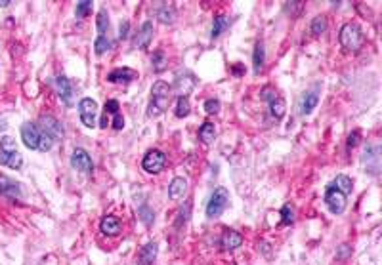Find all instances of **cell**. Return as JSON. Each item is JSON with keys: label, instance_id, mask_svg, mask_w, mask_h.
Here are the masks:
<instances>
[{"label": "cell", "instance_id": "6da1fadb", "mask_svg": "<svg viewBox=\"0 0 382 265\" xmlns=\"http://www.w3.org/2000/svg\"><path fill=\"white\" fill-rule=\"evenodd\" d=\"M170 84L164 80H157L151 88V103L147 107V116H159L168 107L170 101Z\"/></svg>", "mask_w": 382, "mask_h": 265}, {"label": "cell", "instance_id": "7a4b0ae2", "mask_svg": "<svg viewBox=\"0 0 382 265\" xmlns=\"http://www.w3.org/2000/svg\"><path fill=\"white\" fill-rule=\"evenodd\" d=\"M338 40L346 52H359L365 42V37H363V31L355 23H346L340 29Z\"/></svg>", "mask_w": 382, "mask_h": 265}, {"label": "cell", "instance_id": "3957f363", "mask_svg": "<svg viewBox=\"0 0 382 265\" xmlns=\"http://www.w3.org/2000/svg\"><path fill=\"white\" fill-rule=\"evenodd\" d=\"M229 204V193L228 189L224 187H218L214 189V193L210 195L209 204H207V218L209 219H216L224 214V210L228 208Z\"/></svg>", "mask_w": 382, "mask_h": 265}, {"label": "cell", "instance_id": "277c9868", "mask_svg": "<svg viewBox=\"0 0 382 265\" xmlns=\"http://www.w3.org/2000/svg\"><path fill=\"white\" fill-rule=\"evenodd\" d=\"M260 95H262V99H264V101H267V107H269V114H271L275 120H281V118L285 116V111H286L285 101H283V99L277 95V92L269 90V88H264Z\"/></svg>", "mask_w": 382, "mask_h": 265}, {"label": "cell", "instance_id": "5b68a950", "mask_svg": "<svg viewBox=\"0 0 382 265\" xmlns=\"http://www.w3.org/2000/svg\"><path fill=\"white\" fill-rule=\"evenodd\" d=\"M164 164H166V155L162 151H159V149L147 151L142 161L143 170L147 172V174H159V172L164 168Z\"/></svg>", "mask_w": 382, "mask_h": 265}, {"label": "cell", "instance_id": "8992f818", "mask_svg": "<svg viewBox=\"0 0 382 265\" xmlns=\"http://www.w3.org/2000/svg\"><path fill=\"white\" fill-rule=\"evenodd\" d=\"M325 204L329 206V210L333 214H342L344 210H346V195L331 185L325 191Z\"/></svg>", "mask_w": 382, "mask_h": 265}, {"label": "cell", "instance_id": "52a82bcc", "mask_svg": "<svg viewBox=\"0 0 382 265\" xmlns=\"http://www.w3.org/2000/svg\"><path fill=\"white\" fill-rule=\"evenodd\" d=\"M78 113H80V120L86 128H94L96 126V114H98V103L90 97L80 99L78 103Z\"/></svg>", "mask_w": 382, "mask_h": 265}, {"label": "cell", "instance_id": "ba28073f", "mask_svg": "<svg viewBox=\"0 0 382 265\" xmlns=\"http://www.w3.org/2000/svg\"><path fill=\"white\" fill-rule=\"evenodd\" d=\"M71 166L75 170L82 172L86 176H90L94 172V164H92V157L84 151V149H75L71 155Z\"/></svg>", "mask_w": 382, "mask_h": 265}, {"label": "cell", "instance_id": "9c48e42d", "mask_svg": "<svg viewBox=\"0 0 382 265\" xmlns=\"http://www.w3.org/2000/svg\"><path fill=\"white\" fill-rule=\"evenodd\" d=\"M56 90H57V95L61 97V101H63V103L73 105V95H75V90H73L71 80H69L65 75L56 76Z\"/></svg>", "mask_w": 382, "mask_h": 265}, {"label": "cell", "instance_id": "30bf717a", "mask_svg": "<svg viewBox=\"0 0 382 265\" xmlns=\"http://www.w3.org/2000/svg\"><path fill=\"white\" fill-rule=\"evenodd\" d=\"M21 140L29 149H38V140H40V130L33 122H25L21 126Z\"/></svg>", "mask_w": 382, "mask_h": 265}, {"label": "cell", "instance_id": "8fae6325", "mask_svg": "<svg viewBox=\"0 0 382 265\" xmlns=\"http://www.w3.org/2000/svg\"><path fill=\"white\" fill-rule=\"evenodd\" d=\"M134 78H138V73L128 69V67H121V69H115L107 75V80L113 82V84H128L132 82Z\"/></svg>", "mask_w": 382, "mask_h": 265}, {"label": "cell", "instance_id": "7c38bea8", "mask_svg": "<svg viewBox=\"0 0 382 265\" xmlns=\"http://www.w3.org/2000/svg\"><path fill=\"white\" fill-rule=\"evenodd\" d=\"M21 183L10 180L8 176H0V195L8 197V199H19L21 197Z\"/></svg>", "mask_w": 382, "mask_h": 265}, {"label": "cell", "instance_id": "4fadbf2b", "mask_svg": "<svg viewBox=\"0 0 382 265\" xmlns=\"http://www.w3.org/2000/svg\"><path fill=\"white\" fill-rule=\"evenodd\" d=\"M153 38V23L151 21H143V25L140 27L138 35H136V40H134V46L140 48V50H145L149 46Z\"/></svg>", "mask_w": 382, "mask_h": 265}, {"label": "cell", "instance_id": "5bb4252c", "mask_svg": "<svg viewBox=\"0 0 382 265\" xmlns=\"http://www.w3.org/2000/svg\"><path fill=\"white\" fill-rule=\"evenodd\" d=\"M40 124H42V132L52 136L54 140H61V138H63V126L57 122L54 116H42V118H40Z\"/></svg>", "mask_w": 382, "mask_h": 265}, {"label": "cell", "instance_id": "9a60e30c", "mask_svg": "<svg viewBox=\"0 0 382 265\" xmlns=\"http://www.w3.org/2000/svg\"><path fill=\"white\" fill-rule=\"evenodd\" d=\"M195 82H197V80H195V76L191 75V73L178 75L176 76V90H178V94L187 97V94L195 88Z\"/></svg>", "mask_w": 382, "mask_h": 265}, {"label": "cell", "instance_id": "2e32d148", "mask_svg": "<svg viewBox=\"0 0 382 265\" xmlns=\"http://www.w3.org/2000/svg\"><path fill=\"white\" fill-rule=\"evenodd\" d=\"M100 231L107 237H115L121 233V219L117 216H105L100 223Z\"/></svg>", "mask_w": 382, "mask_h": 265}, {"label": "cell", "instance_id": "e0dca14e", "mask_svg": "<svg viewBox=\"0 0 382 265\" xmlns=\"http://www.w3.org/2000/svg\"><path fill=\"white\" fill-rule=\"evenodd\" d=\"M220 244L224 250H235L243 244V237L239 235L237 231H226L224 235H222V240H220Z\"/></svg>", "mask_w": 382, "mask_h": 265}, {"label": "cell", "instance_id": "ac0fdd59", "mask_svg": "<svg viewBox=\"0 0 382 265\" xmlns=\"http://www.w3.org/2000/svg\"><path fill=\"white\" fill-rule=\"evenodd\" d=\"M319 103V94H317V90L314 92H306L304 97H302V101H300V114H310L312 111L315 109V105Z\"/></svg>", "mask_w": 382, "mask_h": 265}, {"label": "cell", "instance_id": "d6986e66", "mask_svg": "<svg viewBox=\"0 0 382 265\" xmlns=\"http://www.w3.org/2000/svg\"><path fill=\"white\" fill-rule=\"evenodd\" d=\"M0 164L8 166V168H12V170H19L21 164H23V157H21L18 151L16 153H2L0 151Z\"/></svg>", "mask_w": 382, "mask_h": 265}, {"label": "cell", "instance_id": "ffe728a7", "mask_svg": "<svg viewBox=\"0 0 382 265\" xmlns=\"http://www.w3.org/2000/svg\"><path fill=\"white\" fill-rule=\"evenodd\" d=\"M185 189H187V181L183 180V178H174L170 181V185H168V197L174 200L180 199V197H183Z\"/></svg>", "mask_w": 382, "mask_h": 265}, {"label": "cell", "instance_id": "44dd1931", "mask_svg": "<svg viewBox=\"0 0 382 265\" xmlns=\"http://www.w3.org/2000/svg\"><path fill=\"white\" fill-rule=\"evenodd\" d=\"M157 242H147L140 252V265H151L157 257Z\"/></svg>", "mask_w": 382, "mask_h": 265}, {"label": "cell", "instance_id": "7402d4cb", "mask_svg": "<svg viewBox=\"0 0 382 265\" xmlns=\"http://www.w3.org/2000/svg\"><path fill=\"white\" fill-rule=\"evenodd\" d=\"M168 67V57L162 50H155L151 57V69L155 73H162L164 69Z\"/></svg>", "mask_w": 382, "mask_h": 265}, {"label": "cell", "instance_id": "603a6c76", "mask_svg": "<svg viewBox=\"0 0 382 265\" xmlns=\"http://www.w3.org/2000/svg\"><path fill=\"white\" fill-rule=\"evenodd\" d=\"M214 138H216V128H214V124L212 122H203L201 124V128H199V140L203 143H207V145H210V143L214 142Z\"/></svg>", "mask_w": 382, "mask_h": 265}, {"label": "cell", "instance_id": "cb8c5ba5", "mask_svg": "<svg viewBox=\"0 0 382 265\" xmlns=\"http://www.w3.org/2000/svg\"><path fill=\"white\" fill-rule=\"evenodd\" d=\"M252 63H254V73H260V71L264 69V63H266V50H264V44H262V42H256V46H254Z\"/></svg>", "mask_w": 382, "mask_h": 265}, {"label": "cell", "instance_id": "d4e9b609", "mask_svg": "<svg viewBox=\"0 0 382 265\" xmlns=\"http://www.w3.org/2000/svg\"><path fill=\"white\" fill-rule=\"evenodd\" d=\"M157 18H159V21H162L164 25H172V23L176 21V10L172 8V6H168V4H162L161 8H159V12H157Z\"/></svg>", "mask_w": 382, "mask_h": 265}, {"label": "cell", "instance_id": "484cf974", "mask_svg": "<svg viewBox=\"0 0 382 265\" xmlns=\"http://www.w3.org/2000/svg\"><path fill=\"white\" fill-rule=\"evenodd\" d=\"M333 187H336V189L340 191V193H344L346 197L352 193V189H353V181H352V178H348V176H344V174H340L336 180H334V185Z\"/></svg>", "mask_w": 382, "mask_h": 265}, {"label": "cell", "instance_id": "4316f807", "mask_svg": "<svg viewBox=\"0 0 382 265\" xmlns=\"http://www.w3.org/2000/svg\"><path fill=\"white\" fill-rule=\"evenodd\" d=\"M228 27H229V19L226 18V16H216V18H214V25H212V33H210V37L218 38Z\"/></svg>", "mask_w": 382, "mask_h": 265}, {"label": "cell", "instance_id": "83f0119b", "mask_svg": "<svg viewBox=\"0 0 382 265\" xmlns=\"http://www.w3.org/2000/svg\"><path fill=\"white\" fill-rule=\"evenodd\" d=\"M189 111H191L189 99L183 97V95H180L178 101H176V116H178V118H185V116L189 114Z\"/></svg>", "mask_w": 382, "mask_h": 265}, {"label": "cell", "instance_id": "f1b7e54d", "mask_svg": "<svg viewBox=\"0 0 382 265\" xmlns=\"http://www.w3.org/2000/svg\"><path fill=\"white\" fill-rule=\"evenodd\" d=\"M94 50H96V54H105V52H109L111 50V40L105 37V35H98V38H96V42H94Z\"/></svg>", "mask_w": 382, "mask_h": 265}, {"label": "cell", "instance_id": "f546056e", "mask_svg": "<svg viewBox=\"0 0 382 265\" xmlns=\"http://www.w3.org/2000/svg\"><path fill=\"white\" fill-rule=\"evenodd\" d=\"M325 31H327V18L325 16H317L312 21V35L319 37V35H323Z\"/></svg>", "mask_w": 382, "mask_h": 265}, {"label": "cell", "instance_id": "4dcf8cb0", "mask_svg": "<svg viewBox=\"0 0 382 265\" xmlns=\"http://www.w3.org/2000/svg\"><path fill=\"white\" fill-rule=\"evenodd\" d=\"M138 214H140V219H142L147 227L153 225V221H155V214H153V210L149 208L147 204H142V206L138 208Z\"/></svg>", "mask_w": 382, "mask_h": 265}, {"label": "cell", "instance_id": "1f68e13d", "mask_svg": "<svg viewBox=\"0 0 382 265\" xmlns=\"http://www.w3.org/2000/svg\"><path fill=\"white\" fill-rule=\"evenodd\" d=\"M54 138L52 136H48L46 132H40V140H38V149L37 151H42V153H46V151H50L52 147H54Z\"/></svg>", "mask_w": 382, "mask_h": 265}, {"label": "cell", "instance_id": "d6a6232c", "mask_svg": "<svg viewBox=\"0 0 382 265\" xmlns=\"http://www.w3.org/2000/svg\"><path fill=\"white\" fill-rule=\"evenodd\" d=\"M92 12V2L90 0H80V2H76V18H86L88 14Z\"/></svg>", "mask_w": 382, "mask_h": 265}, {"label": "cell", "instance_id": "836d02e7", "mask_svg": "<svg viewBox=\"0 0 382 265\" xmlns=\"http://www.w3.org/2000/svg\"><path fill=\"white\" fill-rule=\"evenodd\" d=\"M107 29H109L107 12H105V10H100V12H98V33H100V35H105Z\"/></svg>", "mask_w": 382, "mask_h": 265}, {"label": "cell", "instance_id": "e575fe53", "mask_svg": "<svg viewBox=\"0 0 382 265\" xmlns=\"http://www.w3.org/2000/svg\"><path fill=\"white\" fill-rule=\"evenodd\" d=\"M281 219H283V225H291L295 221V212L291 208V204H285L281 208Z\"/></svg>", "mask_w": 382, "mask_h": 265}, {"label": "cell", "instance_id": "d590c367", "mask_svg": "<svg viewBox=\"0 0 382 265\" xmlns=\"http://www.w3.org/2000/svg\"><path fill=\"white\" fill-rule=\"evenodd\" d=\"M0 151L2 153H16L18 151V149H16V142H14L12 138H8V136L2 138V140H0Z\"/></svg>", "mask_w": 382, "mask_h": 265}, {"label": "cell", "instance_id": "8d00e7d4", "mask_svg": "<svg viewBox=\"0 0 382 265\" xmlns=\"http://www.w3.org/2000/svg\"><path fill=\"white\" fill-rule=\"evenodd\" d=\"M218 111H220L218 99H209V101H205V113L207 114H216Z\"/></svg>", "mask_w": 382, "mask_h": 265}, {"label": "cell", "instance_id": "74e56055", "mask_svg": "<svg viewBox=\"0 0 382 265\" xmlns=\"http://www.w3.org/2000/svg\"><path fill=\"white\" fill-rule=\"evenodd\" d=\"M302 6H304V2H285V12L296 16L298 12H302Z\"/></svg>", "mask_w": 382, "mask_h": 265}, {"label": "cell", "instance_id": "f35d334b", "mask_svg": "<svg viewBox=\"0 0 382 265\" xmlns=\"http://www.w3.org/2000/svg\"><path fill=\"white\" fill-rule=\"evenodd\" d=\"M352 256V246L350 244H342V246L336 250V259H346V257Z\"/></svg>", "mask_w": 382, "mask_h": 265}, {"label": "cell", "instance_id": "ab89813d", "mask_svg": "<svg viewBox=\"0 0 382 265\" xmlns=\"http://www.w3.org/2000/svg\"><path fill=\"white\" fill-rule=\"evenodd\" d=\"M105 113H111L115 116V114H119V101H115V99H109L107 103H105Z\"/></svg>", "mask_w": 382, "mask_h": 265}, {"label": "cell", "instance_id": "60d3db41", "mask_svg": "<svg viewBox=\"0 0 382 265\" xmlns=\"http://www.w3.org/2000/svg\"><path fill=\"white\" fill-rule=\"evenodd\" d=\"M128 31H130V23H128V21H123L121 27H119V38H121V40L128 38Z\"/></svg>", "mask_w": 382, "mask_h": 265}, {"label": "cell", "instance_id": "b9f144b4", "mask_svg": "<svg viewBox=\"0 0 382 265\" xmlns=\"http://www.w3.org/2000/svg\"><path fill=\"white\" fill-rule=\"evenodd\" d=\"M113 128H115V130H123V128H124V118H123V114H121V113L115 114V118H113Z\"/></svg>", "mask_w": 382, "mask_h": 265}, {"label": "cell", "instance_id": "7bdbcfd3", "mask_svg": "<svg viewBox=\"0 0 382 265\" xmlns=\"http://www.w3.org/2000/svg\"><path fill=\"white\" fill-rule=\"evenodd\" d=\"M359 142V132H353L350 134V138H348V149H353L355 145Z\"/></svg>", "mask_w": 382, "mask_h": 265}, {"label": "cell", "instance_id": "ee69618b", "mask_svg": "<svg viewBox=\"0 0 382 265\" xmlns=\"http://www.w3.org/2000/svg\"><path fill=\"white\" fill-rule=\"evenodd\" d=\"M231 71H233V75L241 76L243 73H245V67L241 65V63H237V65H233V69H231Z\"/></svg>", "mask_w": 382, "mask_h": 265}, {"label": "cell", "instance_id": "f6af8a7d", "mask_svg": "<svg viewBox=\"0 0 382 265\" xmlns=\"http://www.w3.org/2000/svg\"><path fill=\"white\" fill-rule=\"evenodd\" d=\"M107 124H109V118H107V113H104L102 120H100V126H102V128H107Z\"/></svg>", "mask_w": 382, "mask_h": 265}, {"label": "cell", "instance_id": "bcb514c9", "mask_svg": "<svg viewBox=\"0 0 382 265\" xmlns=\"http://www.w3.org/2000/svg\"><path fill=\"white\" fill-rule=\"evenodd\" d=\"M10 4H12L10 0H2V2H0V6H2V8H6V6H10Z\"/></svg>", "mask_w": 382, "mask_h": 265}]
</instances>
